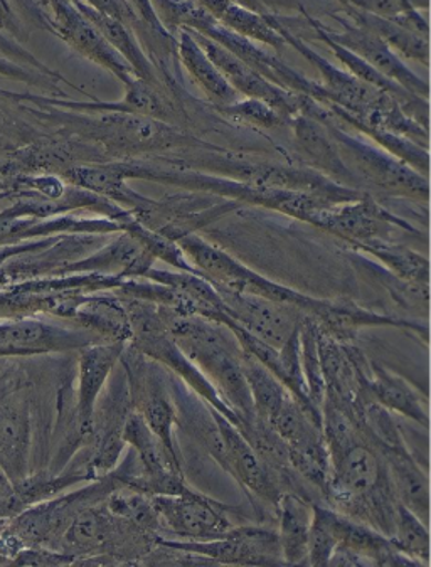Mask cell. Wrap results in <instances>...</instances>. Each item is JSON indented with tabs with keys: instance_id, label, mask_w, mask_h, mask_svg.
Instances as JSON below:
<instances>
[{
	"instance_id": "13",
	"label": "cell",
	"mask_w": 431,
	"mask_h": 567,
	"mask_svg": "<svg viewBox=\"0 0 431 567\" xmlns=\"http://www.w3.org/2000/svg\"><path fill=\"white\" fill-rule=\"evenodd\" d=\"M333 18L339 22L342 31H332V29L322 24V31L326 32L327 38L332 39L333 42L346 48V50L358 54L361 60L378 70L382 76L394 81L398 86L407 90L411 95L428 99L430 86H428L427 81L413 73L378 34H374L371 29L352 21L348 16L336 14Z\"/></svg>"
},
{
	"instance_id": "24",
	"label": "cell",
	"mask_w": 431,
	"mask_h": 567,
	"mask_svg": "<svg viewBox=\"0 0 431 567\" xmlns=\"http://www.w3.org/2000/svg\"><path fill=\"white\" fill-rule=\"evenodd\" d=\"M376 450L388 470L397 501L414 512L428 526L430 482L420 462L411 455L404 442L400 445L376 446Z\"/></svg>"
},
{
	"instance_id": "2",
	"label": "cell",
	"mask_w": 431,
	"mask_h": 567,
	"mask_svg": "<svg viewBox=\"0 0 431 567\" xmlns=\"http://www.w3.org/2000/svg\"><path fill=\"white\" fill-rule=\"evenodd\" d=\"M165 327L181 351L218 389L223 400L238 414V427L255 420L252 394L243 374V351L232 330L196 316H181L161 307Z\"/></svg>"
},
{
	"instance_id": "20",
	"label": "cell",
	"mask_w": 431,
	"mask_h": 567,
	"mask_svg": "<svg viewBox=\"0 0 431 567\" xmlns=\"http://www.w3.org/2000/svg\"><path fill=\"white\" fill-rule=\"evenodd\" d=\"M271 22H274L277 31L280 32L285 44L294 48L300 56L306 58V60L309 61L310 64H314V68L319 71L320 76H322V83L320 84H322L327 96H329V102L326 103L340 106V109L351 113L356 118L365 115L366 110L371 106L376 96L379 95V90L372 89V86L366 84L365 81L358 80V78L352 76L348 71L340 70L336 64L330 63L322 54L312 50L304 39L298 38L290 29L285 28L280 19L271 16Z\"/></svg>"
},
{
	"instance_id": "41",
	"label": "cell",
	"mask_w": 431,
	"mask_h": 567,
	"mask_svg": "<svg viewBox=\"0 0 431 567\" xmlns=\"http://www.w3.org/2000/svg\"><path fill=\"white\" fill-rule=\"evenodd\" d=\"M0 54L2 56L9 58V60L16 61V63L24 64V66L32 68V70L39 71V73L48 74V76L58 78V80L63 81L68 86H73L78 92L83 93V95L90 96L89 93H84L83 90L78 89L74 84H71L66 78L61 76L58 71L51 70L48 64L39 61L34 54L29 53L24 47H22L21 42L12 39L11 35L4 34V32L0 31Z\"/></svg>"
},
{
	"instance_id": "18",
	"label": "cell",
	"mask_w": 431,
	"mask_h": 567,
	"mask_svg": "<svg viewBox=\"0 0 431 567\" xmlns=\"http://www.w3.org/2000/svg\"><path fill=\"white\" fill-rule=\"evenodd\" d=\"M126 342H103L83 347L78 359L76 403H74V423L83 445L92 433L93 413L99 404L102 391L119 365Z\"/></svg>"
},
{
	"instance_id": "6",
	"label": "cell",
	"mask_w": 431,
	"mask_h": 567,
	"mask_svg": "<svg viewBox=\"0 0 431 567\" xmlns=\"http://www.w3.org/2000/svg\"><path fill=\"white\" fill-rule=\"evenodd\" d=\"M132 410L137 411L157 439L167 446L168 452L179 456L174 426L177 424L176 401L172 398L171 375H165V369L147 355L125 346L122 358Z\"/></svg>"
},
{
	"instance_id": "40",
	"label": "cell",
	"mask_w": 431,
	"mask_h": 567,
	"mask_svg": "<svg viewBox=\"0 0 431 567\" xmlns=\"http://www.w3.org/2000/svg\"><path fill=\"white\" fill-rule=\"evenodd\" d=\"M0 78H8V80L18 81V83L29 84V86H35V89L44 90V92L64 96L63 90L58 86V83H63V81L39 73V71L24 66V64L16 63V61L9 60L2 54H0Z\"/></svg>"
},
{
	"instance_id": "15",
	"label": "cell",
	"mask_w": 431,
	"mask_h": 567,
	"mask_svg": "<svg viewBox=\"0 0 431 567\" xmlns=\"http://www.w3.org/2000/svg\"><path fill=\"white\" fill-rule=\"evenodd\" d=\"M0 95L6 99H14L16 102H31L41 106H54V109L68 110L76 113H126V115H142L148 118L176 125V109L171 100L165 99L162 89H157L147 81L134 78L125 84V95L119 102H103L92 99L89 102L76 100L42 99V96L28 95V93H8L0 90Z\"/></svg>"
},
{
	"instance_id": "14",
	"label": "cell",
	"mask_w": 431,
	"mask_h": 567,
	"mask_svg": "<svg viewBox=\"0 0 431 567\" xmlns=\"http://www.w3.org/2000/svg\"><path fill=\"white\" fill-rule=\"evenodd\" d=\"M214 288L222 295L228 316L243 329L275 349H281L290 340L306 316L291 305L277 303L267 298L238 293L226 288Z\"/></svg>"
},
{
	"instance_id": "5",
	"label": "cell",
	"mask_w": 431,
	"mask_h": 567,
	"mask_svg": "<svg viewBox=\"0 0 431 567\" xmlns=\"http://www.w3.org/2000/svg\"><path fill=\"white\" fill-rule=\"evenodd\" d=\"M324 125L336 142L340 157L351 168L359 183L386 196L427 203L430 197L428 177L421 176L420 172L398 161L382 148L372 147L358 135L349 134L332 116Z\"/></svg>"
},
{
	"instance_id": "9",
	"label": "cell",
	"mask_w": 431,
	"mask_h": 567,
	"mask_svg": "<svg viewBox=\"0 0 431 567\" xmlns=\"http://www.w3.org/2000/svg\"><path fill=\"white\" fill-rule=\"evenodd\" d=\"M316 228L342 239L348 246L371 241H393L394 233L417 235V229L391 210L382 207L371 194L327 207L320 213Z\"/></svg>"
},
{
	"instance_id": "50",
	"label": "cell",
	"mask_w": 431,
	"mask_h": 567,
	"mask_svg": "<svg viewBox=\"0 0 431 567\" xmlns=\"http://www.w3.org/2000/svg\"><path fill=\"white\" fill-rule=\"evenodd\" d=\"M8 526V520H0V533L4 530V527Z\"/></svg>"
},
{
	"instance_id": "7",
	"label": "cell",
	"mask_w": 431,
	"mask_h": 567,
	"mask_svg": "<svg viewBox=\"0 0 431 567\" xmlns=\"http://www.w3.org/2000/svg\"><path fill=\"white\" fill-rule=\"evenodd\" d=\"M34 12L42 28L66 42L80 56L110 71L123 86L134 80L131 66L110 47L99 29L81 14L73 0H39Z\"/></svg>"
},
{
	"instance_id": "28",
	"label": "cell",
	"mask_w": 431,
	"mask_h": 567,
	"mask_svg": "<svg viewBox=\"0 0 431 567\" xmlns=\"http://www.w3.org/2000/svg\"><path fill=\"white\" fill-rule=\"evenodd\" d=\"M368 392L372 403L428 427L427 400L400 375L371 362Z\"/></svg>"
},
{
	"instance_id": "35",
	"label": "cell",
	"mask_w": 431,
	"mask_h": 567,
	"mask_svg": "<svg viewBox=\"0 0 431 567\" xmlns=\"http://www.w3.org/2000/svg\"><path fill=\"white\" fill-rule=\"evenodd\" d=\"M243 374L252 394L256 417L270 423L290 392L265 365L243 352Z\"/></svg>"
},
{
	"instance_id": "11",
	"label": "cell",
	"mask_w": 431,
	"mask_h": 567,
	"mask_svg": "<svg viewBox=\"0 0 431 567\" xmlns=\"http://www.w3.org/2000/svg\"><path fill=\"white\" fill-rule=\"evenodd\" d=\"M105 340L81 327H63L31 317L0 322V358H32L81 351Z\"/></svg>"
},
{
	"instance_id": "47",
	"label": "cell",
	"mask_w": 431,
	"mask_h": 567,
	"mask_svg": "<svg viewBox=\"0 0 431 567\" xmlns=\"http://www.w3.org/2000/svg\"><path fill=\"white\" fill-rule=\"evenodd\" d=\"M0 31L19 42L25 38L24 25L9 0H0Z\"/></svg>"
},
{
	"instance_id": "49",
	"label": "cell",
	"mask_w": 431,
	"mask_h": 567,
	"mask_svg": "<svg viewBox=\"0 0 431 567\" xmlns=\"http://www.w3.org/2000/svg\"><path fill=\"white\" fill-rule=\"evenodd\" d=\"M337 2H340V4H342L343 8H358V0H337Z\"/></svg>"
},
{
	"instance_id": "12",
	"label": "cell",
	"mask_w": 431,
	"mask_h": 567,
	"mask_svg": "<svg viewBox=\"0 0 431 567\" xmlns=\"http://www.w3.org/2000/svg\"><path fill=\"white\" fill-rule=\"evenodd\" d=\"M191 34L196 38L204 53L213 61L214 66L222 71L223 76L226 78V81L232 84L239 96L268 103L280 115H284L287 122H290L297 115H306L307 110L312 105L314 99L280 89L277 84L268 81L267 78L246 66L235 54L219 47L218 42L211 41L209 38L197 34V32H191Z\"/></svg>"
},
{
	"instance_id": "31",
	"label": "cell",
	"mask_w": 431,
	"mask_h": 567,
	"mask_svg": "<svg viewBox=\"0 0 431 567\" xmlns=\"http://www.w3.org/2000/svg\"><path fill=\"white\" fill-rule=\"evenodd\" d=\"M322 105L329 110L330 116L340 125L352 126L359 135L374 142L379 148L393 155L398 161L410 165L411 168L420 172L421 176L428 177V172H430V151L428 148L421 147L417 142L401 137V135L391 134V132L376 128V126L365 125L351 113L346 112L340 106L332 105V103H322Z\"/></svg>"
},
{
	"instance_id": "38",
	"label": "cell",
	"mask_w": 431,
	"mask_h": 567,
	"mask_svg": "<svg viewBox=\"0 0 431 567\" xmlns=\"http://www.w3.org/2000/svg\"><path fill=\"white\" fill-rule=\"evenodd\" d=\"M105 505L115 517L161 536V524L147 495L120 484L110 492Z\"/></svg>"
},
{
	"instance_id": "33",
	"label": "cell",
	"mask_w": 431,
	"mask_h": 567,
	"mask_svg": "<svg viewBox=\"0 0 431 567\" xmlns=\"http://www.w3.org/2000/svg\"><path fill=\"white\" fill-rule=\"evenodd\" d=\"M351 251L361 252L378 261L386 270L411 284L430 285V264L420 252L393 241H371L349 246Z\"/></svg>"
},
{
	"instance_id": "8",
	"label": "cell",
	"mask_w": 431,
	"mask_h": 567,
	"mask_svg": "<svg viewBox=\"0 0 431 567\" xmlns=\"http://www.w3.org/2000/svg\"><path fill=\"white\" fill-rule=\"evenodd\" d=\"M161 524V536L177 540H211L225 537L233 529V507L213 501L199 492L151 497Z\"/></svg>"
},
{
	"instance_id": "21",
	"label": "cell",
	"mask_w": 431,
	"mask_h": 567,
	"mask_svg": "<svg viewBox=\"0 0 431 567\" xmlns=\"http://www.w3.org/2000/svg\"><path fill=\"white\" fill-rule=\"evenodd\" d=\"M31 408L24 398H9L0 403V470L14 487L31 475Z\"/></svg>"
},
{
	"instance_id": "26",
	"label": "cell",
	"mask_w": 431,
	"mask_h": 567,
	"mask_svg": "<svg viewBox=\"0 0 431 567\" xmlns=\"http://www.w3.org/2000/svg\"><path fill=\"white\" fill-rule=\"evenodd\" d=\"M278 543L285 564H307L314 502L294 492H284L275 505Z\"/></svg>"
},
{
	"instance_id": "44",
	"label": "cell",
	"mask_w": 431,
	"mask_h": 567,
	"mask_svg": "<svg viewBox=\"0 0 431 567\" xmlns=\"http://www.w3.org/2000/svg\"><path fill=\"white\" fill-rule=\"evenodd\" d=\"M359 11L378 18L393 19L413 9H428V0H358Z\"/></svg>"
},
{
	"instance_id": "19",
	"label": "cell",
	"mask_w": 431,
	"mask_h": 567,
	"mask_svg": "<svg viewBox=\"0 0 431 567\" xmlns=\"http://www.w3.org/2000/svg\"><path fill=\"white\" fill-rule=\"evenodd\" d=\"M314 520L329 530L337 546L348 547L368 560L369 566H417L413 560L398 553L390 537L348 515L333 511L329 505L314 502Z\"/></svg>"
},
{
	"instance_id": "17",
	"label": "cell",
	"mask_w": 431,
	"mask_h": 567,
	"mask_svg": "<svg viewBox=\"0 0 431 567\" xmlns=\"http://www.w3.org/2000/svg\"><path fill=\"white\" fill-rule=\"evenodd\" d=\"M60 177L70 186L89 190L129 210L141 223H144L157 207L158 200L148 199L129 186L120 161L70 165L60 172Z\"/></svg>"
},
{
	"instance_id": "45",
	"label": "cell",
	"mask_w": 431,
	"mask_h": 567,
	"mask_svg": "<svg viewBox=\"0 0 431 567\" xmlns=\"http://www.w3.org/2000/svg\"><path fill=\"white\" fill-rule=\"evenodd\" d=\"M81 2L90 6L93 11L100 12V14L109 16V18L123 22L129 28H135V22L138 21L134 9L131 8L126 0H81Z\"/></svg>"
},
{
	"instance_id": "43",
	"label": "cell",
	"mask_w": 431,
	"mask_h": 567,
	"mask_svg": "<svg viewBox=\"0 0 431 567\" xmlns=\"http://www.w3.org/2000/svg\"><path fill=\"white\" fill-rule=\"evenodd\" d=\"M337 543L329 530L324 529L319 522L314 520L310 526L309 549H307V566H329L330 556L336 549Z\"/></svg>"
},
{
	"instance_id": "10",
	"label": "cell",
	"mask_w": 431,
	"mask_h": 567,
	"mask_svg": "<svg viewBox=\"0 0 431 567\" xmlns=\"http://www.w3.org/2000/svg\"><path fill=\"white\" fill-rule=\"evenodd\" d=\"M158 544L207 557L214 564L232 566H278L285 564L281 557L277 530L265 527H233L219 539L177 540L158 536Z\"/></svg>"
},
{
	"instance_id": "48",
	"label": "cell",
	"mask_w": 431,
	"mask_h": 567,
	"mask_svg": "<svg viewBox=\"0 0 431 567\" xmlns=\"http://www.w3.org/2000/svg\"><path fill=\"white\" fill-rule=\"evenodd\" d=\"M12 194H19L18 190L14 189V181H4L0 179V200L8 199Z\"/></svg>"
},
{
	"instance_id": "1",
	"label": "cell",
	"mask_w": 431,
	"mask_h": 567,
	"mask_svg": "<svg viewBox=\"0 0 431 567\" xmlns=\"http://www.w3.org/2000/svg\"><path fill=\"white\" fill-rule=\"evenodd\" d=\"M50 113L51 115L42 113V116L63 126L68 134L95 145L109 161H132L135 155L162 154L181 148H214L207 142L191 137L177 125L148 116L76 113L61 109H54Z\"/></svg>"
},
{
	"instance_id": "4",
	"label": "cell",
	"mask_w": 431,
	"mask_h": 567,
	"mask_svg": "<svg viewBox=\"0 0 431 567\" xmlns=\"http://www.w3.org/2000/svg\"><path fill=\"white\" fill-rule=\"evenodd\" d=\"M177 245L189 259V264L199 271L201 277L206 278L214 287L255 295L277 303L291 305L312 319H317L326 310L327 300L309 297L277 284L264 275L256 274L218 246L211 245L199 236H184Z\"/></svg>"
},
{
	"instance_id": "51",
	"label": "cell",
	"mask_w": 431,
	"mask_h": 567,
	"mask_svg": "<svg viewBox=\"0 0 431 567\" xmlns=\"http://www.w3.org/2000/svg\"><path fill=\"white\" fill-rule=\"evenodd\" d=\"M0 132H2V128H0ZM2 142H4V141H2V138H0V145H2Z\"/></svg>"
},
{
	"instance_id": "42",
	"label": "cell",
	"mask_w": 431,
	"mask_h": 567,
	"mask_svg": "<svg viewBox=\"0 0 431 567\" xmlns=\"http://www.w3.org/2000/svg\"><path fill=\"white\" fill-rule=\"evenodd\" d=\"M76 557L63 550L47 546H28L18 550L11 563L16 566H71L76 564Z\"/></svg>"
},
{
	"instance_id": "3",
	"label": "cell",
	"mask_w": 431,
	"mask_h": 567,
	"mask_svg": "<svg viewBox=\"0 0 431 567\" xmlns=\"http://www.w3.org/2000/svg\"><path fill=\"white\" fill-rule=\"evenodd\" d=\"M120 164H122L129 181H148V183L164 184V186L177 187V189L189 190V193L235 200L242 206L264 207V209L275 210V213L312 226L316 225L319 214L332 206L312 194L253 186V184L242 183V181L214 176L207 172L177 167V165L165 167L158 162L135 161V158L120 161Z\"/></svg>"
},
{
	"instance_id": "34",
	"label": "cell",
	"mask_w": 431,
	"mask_h": 567,
	"mask_svg": "<svg viewBox=\"0 0 431 567\" xmlns=\"http://www.w3.org/2000/svg\"><path fill=\"white\" fill-rule=\"evenodd\" d=\"M358 120L365 123V125L376 126V128L386 130V132H391V134L410 138V141L420 144L421 147L428 148V145H430L428 130L423 128L420 123L411 120L404 113L401 103L390 93L379 92L374 102L366 110L365 115L359 116Z\"/></svg>"
},
{
	"instance_id": "30",
	"label": "cell",
	"mask_w": 431,
	"mask_h": 567,
	"mask_svg": "<svg viewBox=\"0 0 431 567\" xmlns=\"http://www.w3.org/2000/svg\"><path fill=\"white\" fill-rule=\"evenodd\" d=\"M219 24L236 32L242 38L249 39L256 44L274 48L275 51L284 50V38L271 22V14H261L238 4L235 0H197Z\"/></svg>"
},
{
	"instance_id": "27",
	"label": "cell",
	"mask_w": 431,
	"mask_h": 567,
	"mask_svg": "<svg viewBox=\"0 0 431 567\" xmlns=\"http://www.w3.org/2000/svg\"><path fill=\"white\" fill-rule=\"evenodd\" d=\"M73 2L80 9L81 14L99 29L100 34L105 38L110 47L126 61V64L134 71L135 78L147 81V83L154 84L157 89H162V78L158 74L157 68H155L154 61L147 56L144 48L141 47V42L137 41L129 25L116 21V19L109 18V16L93 11L90 6L84 4L81 0H73Z\"/></svg>"
},
{
	"instance_id": "46",
	"label": "cell",
	"mask_w": 431,
	"mask_h": 567,
	"mask_svg": "<svg viewBox=\"0 0 431 567\" xmlns=\"http://www.w3.org/2000/svg\"><path fill=\"white\" fill-rule=\"evenodd\" d=\"M19 512H22V507L18 494H16L14 485H12L8 475L0 470V520H9Z\"/></svg>"
},
{
	"instance_id": "37",
	"label": "cell",
	"mask_w": 431,
	"mask_h": 567,
	"mask_svg": "<svg viewBox=\"0 0 431 567\" xmlns=\"http://www.w3.org/2000/svg\"><path fill=\"white\" fill-rule=\"evenodd\" d=\"M391 544L398 553L413 560L417 566L428 567L430 563V534L428 526L410 508L397 505Z\"/></svg>"
},
{
	"instance_id": "29",
	"label": "cell",
	"mask_w": 431,
	"mask_h": 567,
	"mask_svg": "<svg viewBox=\"0 0 431 567\" xmlns=\"http://www.w3.org/2000/svg\"><path fill=\"white\" fill-rule=\"evenodd\" d=\"M176 53L186 73L203 90L209 102L219 106L229 105L239 99L232 84L223 76L222 71L214 66L213 61L204 53L199 42L187 29H181L176 35Z\"/></svg>"
},
{
	"instance_id": "16",
	"label": "cell",
	"mask_w": 431,
	"mask_h": 567,
	"mask_svg": "<svg viewBox=\"0 0 431 567\" xmlns=\"http://www.w3.org/2000/svg\"><path fill=\"white\" fill-rule=\"evenodd\" d=\"M209 411L216 421V426L222 434L223 446H225V462H223L222 468L229 473L238 482V485H242L252 502L253 498H260L261 502L275 508L284 491L271 475L270 470L265 466L260 456L256 455L248 440L239 433L235 424L229 423L223 414L214 411L213 408H209Z\"/></svg>"
},
{
	"instance_id": "25",
	"label": "cell",
	"mask_w": 431,
	"mask_h": 567,
	"mask_svg": "<svg viewBox=\"0 0 431 567\" xmlns=\"http://www.w3.org/2000/svg\"><path fill=\"white\" fill-rule=\"evenodd\" d=\"M71 320L81 329L102 337L105 342L129 343L132 339L131 319L125 305L113 291L84 295Z\"/></svg>"
},
{
	"instance_id": "22",
	"label": "cell",
	"mask_w": 431,
	"mask_h": 567,
	"mask_svg": "<svg viewBox=\"0 0 431 567\" xmlns=\"http://www.w3.org/2000/svg\"><path fill=\"white\" fill-rule=\"evenodd\" d=\"M155 258L148 255L137 239L132 238L129 233H119L112 241H106L100 246L95 252L86 258L74 259L71 264L54 270L57 275L74 274H100L116 275L123 280L132 278H142V275L154 267Z\"/></svg>"
},
{
	"instance_id": "39",
	"label": "cell",
	"mask_w": 431,
	"mask_h": 567,
	"mask_svg": "<svg viewBox=\"0 0 431 567\" xmlns=\"http://www.w3.org/2000/svg\"><path fill=\"white\" fill-rule=\"evenodd\" d=\"M218 112L226 118L245 123V125L258 126V128H278V126L288 125L287 118L280 115L274 106L261 102V100L246 99V96H239L229 105L219 106Z\"/></svg>"
},
{
	"instance_id": "36",
	"label": "cell",
	"mask_w": 431,
	"mask_h": 567,
	"mask_svg": "<svg viewBox=\"0 0 431 567\" xmlns=\"http://www.w3.org/2000/svg\"><path fill=\"white\" fill-rule=\"evenodd\" d=\"M351 261L356 270L361 271L369 281L372 284L381 285L388 293L394 298V301L403 305L404 309H420L428 307V298H430V285L411 284V281L401 280L397 275L386 270L384 267L369 258V256L361 255V252L351 251Z\"/></svg>"
},
{
	"instance_id": "23",
	"label": "cell",
	"mask_w": 431,
	"mask_h": 567,
	"mask_svg": "<svg viewBox=\"0 0 431 567\" xmlns=\"http://www.w3.org/2000/svg\"><path fill=\"white\" fill-rule=\"evenodd\" d=\"M288 125L294 132L298 151L309 161L310 168L336 183L358 189L356 184L359 181L340 157L339 148L322 122L309 115H297L288 122Z\"/></svg>"
},
{
	"instance_id": "32",
	"label": "cell",
	"mask_w": 431,
	"mask_h": 567,
	"mask_svg": "<svg viewBox=\"0 0 431 567\" xmlns=\"http://www.w3.org/2000/svg\"><path fill=\"white\" fill-rule=\"evenodd\" d=\"M346 16L358 24L371 29L400 58L418 61L428 66L430 63V35L404 28L391 19L378 18L359 9L346 8Z\"/></svg>"
}]
</instances>
